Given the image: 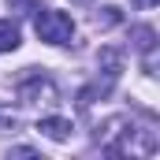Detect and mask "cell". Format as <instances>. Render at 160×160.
<instances>
[{"label":"cell","mask_w":160,"mask_h":160,"mask_svg":"<svg viewBox=\"0 0 160 160\" xmlns=\"http://www.w3.org/2000/svg\"><path fill=\"white\" fill-rule=\"evenodd\" d=\"M123 15L119 8H101V11H93V26H101V30H108V26H119Z\"/></svg>","instance_id":"52a82bcc"},{"label":"cell","mask_w":160,"mask_h":160,"mask_svg":"<svg viewBox=\"0 0 160 160\" xmlns=\"http://www.w3.org/2000/svg\"><path fill=\"white\" fill-rule=\"evenodd\" d=\"M15 48H19V26L11 19H4L0 22V52H15Z\"/></svg>","instance_id":"277c9868"},{"label":"cell","mask_w":160,"mask_h":160,"mask_svg":"<svg viewBox=\"0 0 160 160\" xmlns=\"http://www.w3.org/2000/svg\"><path fill=\"white\" fill-rule=\"evenodd\" d=\"M130 4H134V8H153L157 0H130Z\"/></svg>","instance_id":"30bf717a"},{"label":"cell","mask_w":160,"mask_h":160,"mask_svg":"<svg viewBox=\"0 0 160 160\" xmlns=\"http://www.w3.org/2000/svg\"><path fill=\"white\" fill-rule=\"evenodd\" d=\"M130 38H134V48H138V52H153V41H157L153 26H134Z\"/></svg>","instance_id":"8992f818"},{"label":"cell","mask_w":160,"mask_h":160,"mask_svg":"<svg viewBox=\"0 0 160 160\" xmlns=\"http://www.w3.org/2000/svg\"><path fill=\"white\" fill-rule=\"evenodd\" d=\"M15 127H19V119H15V112L0 104V134H4V130H15Z\"/></svg>","instance_id":"ba28073f"},{"label":"cell","mask_w":160,"mask_h":160,"mask_svg":"<svg viewBox=\"0 0 160 160\" xmlns=\"http://www.w3.org/2000/svg\"><path fill=\"white\" fill-rule=\"evenodd\" d=\"M19 101H22V104H52V101H56V86H52V78L34 75V78L19 82Z\"/></svg>","instance_id":"7a4b0ae2"},{"label":"cell","mask_w":160,"mask_h":160,"mask_svg":"<svg viewBox=\"0 0 160 160\" xmlns=\"http://www.w3.org/2000/svg\"><path fill=\"white\" fill-rule=\"evenodd\" d=\"M38 38L48 45H67L75 38V22L67 11H41L38 15Z\"/></svg>","instance_id":"6da1fadb"},{"label":"cell","mask_w":160,"mask_h":160,"mask_svg":"<svg viewBox=\"0 0 160 160\" xmlns=\"http://www.w3.org/2000/svg\"><path fill=\"white\" fill-rule=\"evenodd\" d=\"M119 67H123L119 48H101V71H104L108 78H116V75H119Z\"/></svg>","instance_id":"5b68a950"},{"label":"cell","mask_w":160,"mask_h":160,"mask_svg":"<svg viewBox=\"0 0 160 160\" xmlns=\"http://www.w3.org/2000/svg\"><path fill=\"white\" fill-rule=\"evenodd\" d=\"M11 157H38V149H30V145H19V149H11Z\"/></svg>","instance_id":"9c48e42d"},{"label":"cell","mask_w":160,"mask_h":160,"mask_svg":"<svg viewBox=\"0 0 160 160\" xmlns=\"http://www.w3.org/2000/svg\"><path fill=\"white\" fill-rule=\"evenodd\" d=\"M38 130L45 134V138H52V142H67L75 127H71V119H63V116H48V119L38 123Z\"/></svg>","instance_id":"3957f363"}]
</instances>
